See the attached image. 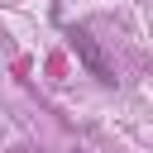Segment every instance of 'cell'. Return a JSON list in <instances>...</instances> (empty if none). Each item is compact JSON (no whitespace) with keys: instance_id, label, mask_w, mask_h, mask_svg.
Returning a JSON list of instances; mask_svg holds the SVG:
<instances>
[{"instance_id":"6da1fadb","label":"cell","mask_w":153,"mask_h":153,"mask_svg":"<svg viewBox=\"0 0 153 153\" xmlns=\"http://www.w3.org/2000/svg\"><path fill=\"white\" fill-rule=\"evenodd\" d=\"M67 38H72V48H76V57L86 62V72H91L96 81H105V86H115V67H110V62H105V53L96 48V38H91L86 29H72Z\"/></svg>"}]
</instances>
